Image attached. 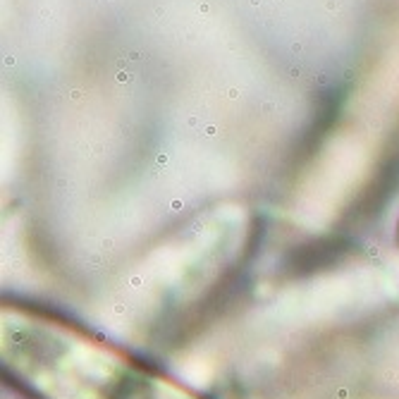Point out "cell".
I'll return each mask as SVG.
<instances>
[{"label": "cell", "instance_id": "obj_1", "mask_svg": "<svg viewBox=\"0 0 399 399\" xmlns=\"http://www.w3.org/2000/svg\"><path fill=\"white\" fill-rule=\"evenodd\" d=\"M0 375L24 399H208L53 308L5 296Z\"/></svg>", "mask_w": 399, "mask_h": 399}, {"label": "cell", "instance_id": "obj_2", "mask_svg": "<svg viewBox=\"0 0 399 399\" xmlns=\"http://www.w3.org/2000/svg\"><path fill=\"white\" fill-rule=\"evenodd\" d=\"M397 242H399V222H397Z\"/></svg>", "mask_w": 399, "mask_h": 399}]
</instances>
